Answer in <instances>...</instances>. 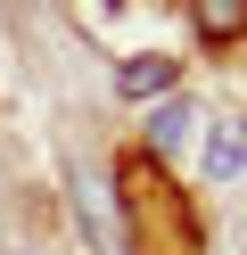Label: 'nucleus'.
I'll return each instance as SVG.
<instances>
[{
  "mask_svg": "<svg viewBox=\"0 0 247 255\" xmlns=\"http://www.w3.org/2000/svg\"><path fill=\"white\" fill-rule=\"evenodd\" d=\"M124 214H132V231H140L148 255H198V222H190V206H181V189L165 181L148 156H132V165H124Z\"/></svg>",
  "mask_w": 247,
  "mask_h": 255,
  "instance_id": "nucleus-1",
  "label": "nucleus"
},
{
  "mask_svg": "<svg viewBox=\"0 0 247 255\" xmlns=\"http://www.w3.org/2000/svg\"><path fill=\"white\" fill-rule=\"evenodd\" d=\"M198 165H206V181H231V173L247 165V124H214V132L198 140Z\"/></svg>",
  "mask_w": 247,
  "mask_h": 255,
  "instance_id": "nucleus-2",
  "label": "nucleus"
},
{
  "mask_svg": "<svg viewBox=\"0 0 247 255\" xmlns=\"http://www.w3.org/2000/svg\"><path fill=\"white\" fill-rule=\"evenodd\" d=\"M115 91H124V99H148V91H173V58H157V50L124 58V66H115Z\"/></svg>",
  "mask_w": 247,
  "mask_h": 255,
  "instance_id": "nucleus-3",
  "label": "nucleus"
},
{
  "mask_svg": "<svg viewBox=\"0 0 247 255\" xmlns=\"http://www.w3.org/2000/svg\"><path fill=\"white\" fill-rule=\"evenodd\" d=\"M190 124H198L190 107H181V99H165L157 116H148V148H181V140H190Z\"/></svg>",
  "mask_w": 247,
  "mask_h": 255,
  "instance_id": "nucleus-4",
  "label": "nucleus"
},
{
  "mask_svg": "<svg viewBox=\"0 0 247 255\" xmlns=\"http://www.w3.org/2000/svg\"><path fill=\"white\" fill-rule=\"evenodd\" d=\"M247 25V0H198V33H214V41H231Z\"/></svg>",
  "mask_w": 247,
  "mask_h": 255,
  "instance_id": "nucleus-5",
  "label": "nucleus"
},
{
  "mask_svg": "<svg viewBox=\"0 0 247 255\" xmlns=\"http://www.w3.org/2000/svg\"><path fill=\"white\" fill-rule=\"evenodd\" d=\"M239 231H247V222H239Z\"/></svg>",
  "mask_w": 247,
  "mask_h": 255,
  "instance_id": "nucleus-6",
  "label": "nucleus"
}]
</instances>
